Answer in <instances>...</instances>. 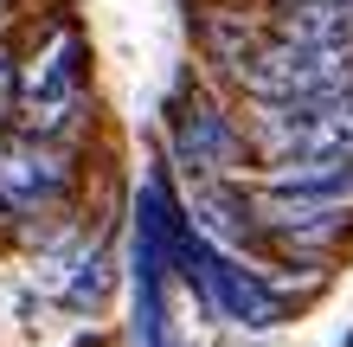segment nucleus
Segmentation results:
<instances>
[{"label":"nucleus","mask_w":353,"mask_h":347,"mask_svg":"<svg viewBox=\"0 0 353 347\" xmlns=\"http://www.w3.org/2000/svg\"><path fill=\"white\" fill-rule=\"evenodd\" d=\"M238 77L257 103H308V97H341L353 90V39L341 46H302V39H276L238 58Z\"/></svg>","instance_id":"f257e3e1"},{"label":"nucleus","mask_w":353,"mask_h":347,"mask_svg":"<svg viewBox=\"0 0 353 347\" xmlns=\"http://www.w3.org/2000/svg\"><path fill=\"white\" fill-rule=\"evenodd\" d=\"M174 270L205 296V309H212L219 321H238V328H276V321L289 315V302L270 290L257 270H244L238 257H225L219 244L199 238V232H180V244H174Z\"/></svg>","instance_id":"f03ea898"},{"label":"nucleus","mask_w":353,"mask_h":347,"mask_svg":"<svg viewBox=\"0 0 353 347\" xmlns=\"http://www.w3.org/2000/svg\"><path fill=\"white\" fill-rule=\"evenodd\" d=\"M251 135L270 161L283 155H327L353 141V90L341 97H308V103H257Z\"/></svg>","instance_id":"7ed1b4c3"},{"label":"nucleus","mask_w":353,"mask_h":347,"mask_svg":"<svg viewBox=\"0 0 353 347\" xmlns=\"http://www.w3.org/2000/svg\"><path fill=\"white\" fill-rule=\"evenodd\" d=\"M71 187V155L52 148L46 135H0V206L39 212Z\"/></svg>","instance_id":"20e7f679"},{"label":"nucleus","mask_w":353,"mask_h":347,"mask_svg":"<svg viewBox=\"0 0 353 347\" xmlns=\"http://www.w3.org/2000/svg\"><path fill=\"white\" fill-rule=\"evenodd\" d=\"M77 90H84V39L58 26L46 39V52L19 71V97H26V110H32V129L46 135L58 122H71L65 110H77Z\"/></svg>","instance_id":"39448f33"},{"label":"nucleus","mask_w":353,"mask_h":347,"mask_svg":"<svg viewBox=\"0 0 353 347\" xmlns=\"http://www.w3.org/2000/svg\"><path fill=\"white\" fill-rule=\"evenodd\" d=\"M174 155H180L186 174H225V168H238L244 148H238L232 122L205 103V97H193L186 116H174Z\"/></svg>","instance_id":"423d86ee"},{"label":"nucleus","mask_w":353,"mask_h":347,"mask_svg":"<svg viewBox=\"0 0 353 347\" xmlns=\"http://www.w3.org/2000/svg\"><path fill=\"white\" fill-rule=\"evenodd\" d=\"M276 39L341 46V39H353V0H289L283 19H276Z\"/></svg>","instance_id":"0eeeda50"},{"label":"nucleus","mask_w":353,"mask_h":347,"mask_svg":"<svg viewBox=\"0 0 353 347\" xmlns=\"http://www.w3.org/2000/svg\"><path fill=\"white\" fill-rule=\"evenodd\" d=\"M193 219H199V232L212 244H238L257 226V206H251V193L225 187V180H205V187L193 193Z\"/></svg>","instance_id":"6e6552de"},{"label":"nucleus","mask_w":353,"mask_h":347,"mask_svg":"<svg viewBox=\"0 0 353 347\" xmlns=\"http://www.w3.org/2000/svg\"><path fill=\"white\" fill-rule=\"evenodd\" d=\"M103 251L97 238H77V232H65V238H52L46 251L32 257V270H39V290H52V296H65L77 277H84V264Z\"/></svg>","instance_id":"1a4fd4ad"},{"label":"nucleus","mask_w":353,"mask_h":347,"mask_svg":"<svg viewBox=\"0 0 353 347\" xmlns=\"http://www.w3.org/2000/svg\"><path fill=\"white\" fill-rule=\"evenodd\" d=\"M13 90H19V77H13V58H7V46H0V122L13 116Z\"/></svg>","instance_id":"9d476101"},{"label":"nucleus","mask_w":353,"mask_h":347,"mask_svg":"<svg viewBox=\"0 0 353 347\" xmlns=\"http://www.w3.org/2000/svg\"><path fill=\"white\" fill-rule=\"evenodd\" d=\"M347 347H353V341H347Z\"/></svg>","instance_id":"9b49d317"}]
</instances>
